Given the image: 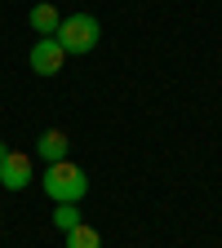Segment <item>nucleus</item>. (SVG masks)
Wrapping results in <instances>:
<instances>
[{"instance_id": "obj_1", "label": "nucleus", "mask_w": 222, "mask_h": 248, "mask_svg": "<svg viewBox=\"0 0 222 248\" xmlns=\"http://www.w3.org/2000/svg\"><path fill=\"white\" fill-rule=\"evenodd\" d=\"M40 186H45V195H49L53 204H80V200H85V191H89V177H85V169H80V164L58 160V164H45Z\"/></svg>"}, {"instance_id": "obj_2", "label": "nucleus", "mask_w": 222, "mask_h": 248, "mask_svg": "<svg viewBox=\"0 0 222 248\" xmlns=\"http://www.w3.org/2000/svg\"><path fill=\"white\" fill-rule=\"evenodd\" d=\"M53 40L62 45V53H93L102 40V22L93 18V14H71V18H62L58 31H53Z\"/></svg>"}, {"instance_id": "obj_3", "label": "nucleus", "mask_w": 222, "mask_h": 248, "mask_svg": "<svg viewBox=\"0 0 222 248\" xmlns=\"http://www.w3.org/2000/svg\"><path fill=\"white\" fill-rule=\"evenodd\" d=\"M31 177H36V160L27 151H9V160L0 164V186L5 191H27Z\"/></svg>"}, {"instance_id": "obj_4", "label": "nucleus", "mask_w": 222, "mask_h": 248, "mask_svg": "<svg viewBox=\"0 0 222 248\" xmlns=\"http://www.w3.org/2000/svg\"><path fill=\"white\" fill-rule=\"evenodd\" d=\"M27 62H31V71H36V76H58L62 62H67V53H62V45H58L53 36H40L36 45H31Z\"/></svg>"}, {"instance_id": "obj_5", "label": "nucleus", "mask_w": 222, "mask_h": 248, "mask_svg": "<svg viewBox=\"0 0 222 248\" xmlns=\"http://www.w3.org/2000/svg\"><path fill=\"white\" fill-rule=\"evenodd\" d=\"M36 155L45 164H58V160H67L71 155V138L62 133V129H45L40 138H36Z\"/></svg>"}, {"instance_id": "obj_6", "label": "nucleus", "mask_w": 222, "mask_h": 248, "mask_svg": "<svg viewBox=\"0 0 222 248\" xmlns=\"http://www.w3.org/2000/svg\"><path fill=\"white\" fill-rule=\"evenodd\" d=\"M27 22H31V31H36V36H53V31H58V22H62V14H58L49 0H45V5H36V9L27 14Z\"/></svg>"}, {"instance_id": "obj_7", "label": "nucleus", "mask_w": 222, "mask_h": 248, "mask_svg": "<svg viewBox=\"0 0 222 248\" xmlns=\"http://www.w3.org/2000/svg\"><path fill=\"white\" fill-rule=\"evenodd\" d=\"M80 222H85V217H80V204H53V226H58L62 235L76 231Z\"/></svg>"}, {"instance_id": "obj_8", "label": "nucleus", "mask_w": 222, "mask_h": 248, "mask_svg": "<svg viewBox=\"0 0 222 248\" xmlns=\"http://www.w3.org/2000/svg\"><path fill=\"white\" fill-rule=\"evenodd\" d=\"M62 239H67V248H102V235L93 231V226H85V222H80L76 231H67Z\"/></svg>"}, {"instance_id": "obj_9", "label": "nucleus", "mask_w": 222, "mask_h": 248, "mask_svg": "<svg viewBox=\"0 0 222 248\" xmlns=\"http://www.w3.org/2000/svg\"><path fill=\"white\" fill-rule=\"evenodd\" d=\"M5 160H9V146H5V142H0V164H5Z\"/></svg>"}]
</instances>
